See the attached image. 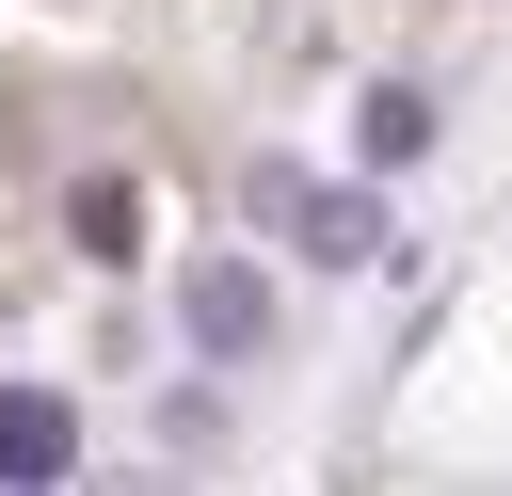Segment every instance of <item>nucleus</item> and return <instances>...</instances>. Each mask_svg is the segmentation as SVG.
<instances>
[{
	"label": "nucleus",
	"mask_w": 512,
	"mask_h": 496,
	"mask_svg": "<svg viewBox=\"0 0 512 496\" xmlns=\"http://www.w3.org/2000/svg\"><path fill=\"white\" fill-rule=\"evenodd\" d=\"M176 320H192V352H208V368H240V352H272V288H256L240 256H224V272H192V288H176Z\"/></svg>",
	"instance_id": "nucleus-2"
},
{
	"label": "nucleus",
	"mask_w": 512,
	"mask_h": 496,
	"mask_svg": "<svg viewBox=\"0 0 512 496\" xmlns=\"http://www.w3.org/2000/svg\"><path fill=\"white\" fill-rule=\"evenodd\" d=\"M256 224H288L320 272H368V256H384V208H368V192H320V176H288V160H256Z\"/></svg>",
	"instance_id": "nucleus-1"
},
{
	"label": "nucleus",
	"mask_w": 512,
	"mask_h": 496,
	"mask_svg": "<svg viewBox=\"0 0 512 496\" xmlns=\"http://www.w3.org/2000/svg\"><path fill=\"white\" fill-rule=\"evenodd\" d=\"M80 240H96V256H128V240H144V192H112V176H96V192H80Z\"/></svg>",
	"instance_id": "nucleus-5"
},
{
	"label": "nucleus",
	"mask_w": 512,
	"mask_h": 496,
	"mask_svg": "<svg viewBox=\"0 0 512 496\" xmlns=\"http://www.w3.org/2000/svg\"><path fill=\"white\" fill-rule=\"evenodd\" d=\"M64 464H80V416H64L48 384H0V480H16V496H48Z\"/></svg>",
	"instance_id": "nucleus-3"
},
{
	"label": "nucleus",
	"mask_w": 512,
	"mask_h": 496,
	"mask_svg": "<svg viewBox=\"0 0 512 496\" xmlns=\"http://www.w3.org/2000/svg\"><path fill=\"white\" fill-rule=\"evenodd\" d=\"M352 160H368V176L432 160V96H416V80H368V112H352Z\"/></svg>",
	"instance_id": "nucleus-4"
}]
</instances>
